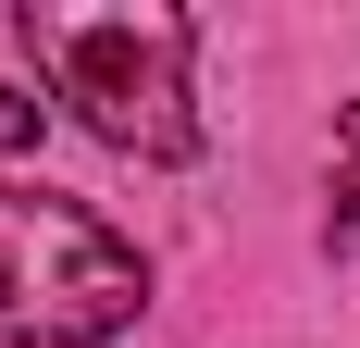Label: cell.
I'll list each match as a JSON object with an SVG mask.
<instances>
[{
	"label": "cell",
	"instance_id": "7a4b0ae2",
	"mask_svg": "<svg viewBox=\"0 0 360 348\" xmlns=\"http://www.w3.org/2000/svg\"><path fill=\"white\" fill-rule=\"evenodd\" d=\"M149 299V261L112 237L100 211L50 199V187H0V336L13 348H100Z\"/></svg>",
	"mask_w": 360,
	"mask_h": 348
},
{
	"label": "cell",
	"instance_id": "277c9868",
	"mask_svg": "<svg viewBox=\"0 0 360 348\" xmlns=\"http://www.w3.org/2000/svg\"><path fill=\"white\" fill-rule=\"evenodd\" d=\"M37 125H50V112H37L25 87H0V149H37Z\"/></svg>",
	"mask_w": 360,
	"mask_h": 348
},
{
	"label": "cell",
	"instance_id": "6da1fadb",
	"mask_svg": "<svg viewBox=\"0 0 360 348\" xmlns=\"http://www.w3.org/2000/svg\"><path fill=\"white\" fill-rule=\"evenodd\" d=\"M37 75L87 112V137H112L124 162H186L199 112H186V13H37L25 0Z\"/></svg>",
	"mask_w": 360,
	"mask_h": 348
},
{
	"label": "cell",
	"instance_id": "3957f363",
	"mask_svg": "<svg viewBox=\"0 0 360 348\" xmlns=\"http://www.w3.org/2000/svg\"><path fill=\"white\" fill-rule=\"evenodd\" d=\"M335 224H360V100L335 112Z\"/></svg>",
	"mask_w": 360,
	"mask_h": 348
}]
</instances>
